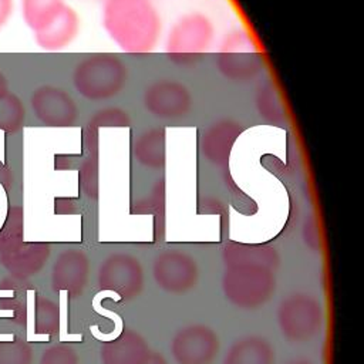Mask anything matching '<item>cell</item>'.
<instances>
[{
  "label": "cell",
  "mask_w": 364,
  "mask_h": 364,
  "mask_svg": "<svg viewBox=\"0 0 364 364\" xmlns=\"http://www.w3.org/2000/svg\"><path fill=\"white\" fill-rule=\"evenodd\" d=\"M0 182L3 183V185H10V173H9V171L3 166V164L0 162Z\"/></svg>",
  "instance_id": "30"
},
{
  "label": "cell",
  "mask_w": 364,
  "mask_h": 364,
  "mask_svg": "<svg viewBox=\"0 0 364 364\" xmlns=\"http://www.w3.org/2000/svg\"><path fill=\"white\" fill-rule=\"evenodd\" d=\"M142 105L151 117L162 121H173L189 115L193 97L182 81L158 78L144 88Z\"/></svg>",
  "instance_id": "7"
},
{
  "label": "cell",
  "mask_w": 364,
  "mask_h": 364,
  "mask_svg": "<svg viewBox=\"0 0 364 364\" xmlns=\"http://www.w3.org/2000/svg\"><path fill=\"white\" fill-rule=\"evenodd\" d=\"M256 108L259 115L269 122L283 121V105L272 85L260 87L256 97Z\"/></svg>",
  "instance_id": "24"
},
{
  "label": "cell",
  "mask_w": 364,
  "mask_h": 364,
  "mask_svg": "<svg viewBox=\"0 0 364 364\" xmlns=\"http://www.w3.org/2000/svg\"><path fill=\"white\" fill-rule=\"evenodd\" d=\"M276 320L280 334L289 343L304 344L321 331L324 311L317 297L310 293L294 291L279 303Z\"/></svg>",
  "instance_id": "5"
},
{
  "label": "cell",
  "mask_w": 364,
  "mask_h": 364,
  "mask_svg": "<svg viewBox=\"0 0 364 364\" xmlns=\"http://www.w3.org/2000/svg\"><path fill=\"white\" fill-rule=\"evenodd\" d=\"M33 350L21 341H0V364H31Z\"/></svg>",
  "instance_id": "25"
},
{
  "label": "cell",
  "mask_w": 364,
  "mask_h": 364,
  "mask_svg": "<svg viewBox=\"0 0 364 364\" xmlns=\"http://www.w3.org/2000/svg\"><path fill=\"white\" fill-rule=\"evenodd\" d=\"M134 156L138 164L149 169H159L165 164V131L151 128L142 131L134 142Z\"/></svg>",
  "instance_id": "19"
},
{
  "label": "cell",
  "mask_w": 364,
  "mask_h": 364,
  "mask_svg": "<svg viewBox=\"0 0 364 364\" xmlns=\"http://www.w3.org/2000/svg\"><path fill=\"white\" fill-rule=\"evenodd\" d=\"M101 26L127 54L154 51L162 34V18L152 0H102Z\"/></svg>",
  "instance_id": "1"
},
{
  "label": "cell",
  "mask_w": 364,
  "mask_h": 364,
  "mask_svg": "<svg viewBox=\"0 0 364 364\" xmlns=\"http://www.w3.org/2000/svg\"><path fill=\"white\" fill-rule=\"evenodd\" d=\"M81 20L75 9L67 3L40 30L34 31L36 44L44 51H61L80 34Z\"/></svg>",
  "instance_id": "14"
},
{
  "label": "cell",
  "mask_w": 364,
  "mask_h": 364,
  "mask_svg": "<svg viewBox=\"0 0 364 364\" xmlns=\"http://www.w3.org/2000/svg\"><path fill=\"white\" fill-rule=\"evenodd\" d=\"M223 264H256L276 270L280 263L279 253L274 247L266 245H247V243H229L222 253Z\"/></svg>",
  "instance_id": "18"
},
{
  "label": "cell",
  "mask_w": 364,
  "mask_h": 364,
  "mask_svg": "<svg viewBox=\"0 0 364 364\" xmlns=\"http://www.w3.org/2000/svg\"><path fill=\"white\" fill-rule=\"evenodd\" d=\"M26 108L16 94H6L0 100V129L7 134L17 132L24 122Z\"/></svg>",
  "instance_id": "22"
},
{
  "label": "cell",
  "mask_w": 364,
  "mask_h": 364,
  "mask_svg": "<svg viewBox=\"0 0 364 364\" xmlns=\"http://www.w3.org/2000/svg\"><path fill=\"white\" fill-rule=\"evenodd\" d=\"M50 256L47 243H18L0 253L1 264L16 277L27 279L37 274Z\"/></svg>",
  "instance_id": "15"
},
{
  "label": "cell",
  "mask_w": 364,
  "mask_h": 364,
  "mask_svg": "<svg viewBox=\"0 0 364 364\" xmlns=\"http://www.w3.org/2000/svg\"><path fill=\"white\" fill-rule=\"evenodd\" d=\"M240 134V127L237 122L230 119L218 121L210 125L202 135V154L206 161L215 165H225L229 159L230 149L237 135Z\"/></svg>",
  "instance_id": "16"
},
{
  "label": "cell",
  "mask_w": 364,
  "mask_h": 364,
  "mask_svg": "<svg viewBox=\"0 0 364 364\" xmlns=\"http://www.w3.org/2000/svg\"><path fill=\"white\" fill-rule=\"evenodd\" d=\"M127 64L109 53H94L80 60L71 74L74 90L88 101H107L127 87Z\"/></svg>",
  "instance_id": "2"
},
{
  "label": "cell",
  "mask_w": 364,
  "mask_h": 364,
  "mask_svg": "<svg viewBox=\"0 0 364 364\" xmlns=\"http://www.w3.org/2000/svg\"><path fill=\"white\" fill-rule=\"evenodd\" d=\"M274 347L262 336L249 334L232 343L222 364H274Z\"/></svg>",
  "instance_id": "17"
},
{
  "label": "cell",
  "mask_w": 364,
  "mask_h": 364,
  "mask_svg": "<svg viewBox=\"0 0 364 364\" xmlns=\"http://www.w3.org/2000/svg\"><path fill=\"white\" fill-rule=\"evenodd\" d=\"M40 364H80V357L74 347L61 343L46 348Z\"/></svg>",
  "instance_id": "26"
},
{
  "label": "cell",
  "mask_w": 364,
  "mask_h": 364,
  "mask_svg": "<svg viewBox=\"0 0 364 364\" xmlns=\"http://www.w3.org/2000/svg\"><path fill=\"white\" fill-rule=\"evenodd\" d=\"M256 54L252 38L246 33L236 30L228 34L220 44L218 68L230 81H250L262 68Z\"/></svg>",
  "instance_id": "10"
},
{
  "label": "cell",
  "mask_w": 364,
  "mask_h": 364,
  "mask_svg": "<svg viewBox=\"0 0 364 364\" xmlns=\"http://www.w3.org/2000/svg\"><path fill=\"white\" fill-rule=\"evenodd\" d=\"M162 364H168V363H166V361H165V363H162Z\"/></svg>",
  "instance_id": "31"
},
{
  "label": "cell",
  "mask_w": 364,
  "mask_h": 364,
  "mask_svg": "<svg viewBox=\"0 0 364 364\" xmlns=\"http://www.w3.org/2000/svg\"><path fill=\"white\" fill-rule=\"evenodd\" d=\"M14 7V0H0V30L7 24Z\"/></svg>",
  "instance_id": "28"
},
{
  "label": "cell",
  "mask_w": 364,
  "mask_h": 364,
  "mask_svg": "<svg viewBox=\"0 0 364 364\" xmlns=\"http://www.w3.org/2000/svg\"><path fill=\"white\" fill-rule=\"evenodd\" d=\"M23 242V209L14 206L9 210L7 220L0 230V253Z\"/></svg>",
  "instance_id": "23"
},
{
  "label": "cell",
  "mask_w": 364,
  "mask_h": 364,
  "mask_svg": "<svg viewBox=\"0 0 364 364\" xmlns=\"http://www.w3.org/2000/svg\"><path fill=\"white\" fill-rule=\"evenodd\" d=\"M152 277L155 284L166 293H188L199 282L198 262L183 250H164L152 262Z\"/></svg>",
  "instance_id": "8"
},
{
  "label": "cell",
  "mask_w": 364,
  "mask_h": 364,
  "mask_svg": "<svg viewBox=\"0 0 364 364\" xmlns=\"http://www.w3.org/2000/svg\"><path fill=\"white\" fill-rule=\"evenodd\" d=\"M97 284L121 300L138 297L144 289V269L139 259L124 252L107 256L98 267Z\"/></svg>",
  "instance_id": "6"
},
{
  "label": "cell",
  "mask_w": 364,
  "mask_h": 364,
  "mask_svg": "<svg viewBox=\"0 0 364 364\" xmlns=\"http://www.w3.org/2000/svg\"><path fill=\"white\" fill-rule=\"evenodd\" d=\"M60 328V309L51 299L37 294L34 299V333L53 336Z\"/></svg>",
  "instance_id": "21"
},
{
  "label": "cell",
  "mask_w": 364,
  "mask_h": 364,
  "mask_svg": "<svg viewBox=\"0 0 364 364\" xmlns=\"http://www.w3.org/2000/svg\"><path fill=\"white\" fill-rule=\"evenodd\" d=\"M276 270L256 264L225 266L220 287L225 299L239 310H257L276 291Z\"/></svg>",
  "instance_id": "3"
},
{
  "label": "cell",
  "mask_w": 364,
  "mask_h": 364,
  "mask_svg": "<svg viewBox=\"0 0 364 364\" xmlns=\"http://www.w3.org/2000/svg\"><path fill=\"white\" fill-rule=\"evenodd\" d=\"M131 122L129 115L127 111L119 109V108H105L98 111L94 118L92 124L98 125H108V127H128Z\"/></svg>",
  "instance_id": "27"
},
{
  "label": "cell",
  "mask_w": 364,
  "mask_h": 364,
  "mask_svg": "<svg viewBox=\"0 0 364 364\" xmlns=\"http://www.w3.org/2000/svg\"><path fill=\"white\" fill-rule=\"evenodd\" d=\"M90 270V259L82 250H63L51 269V287L54 291L67 293L71 299L78 297L87 287Z\"/></svg>",
  "instance_id": "12"
},
{
  "label": "cell",
  "mask_w": 364,
  "mask_h": 364,
  "mask_svg": "<svg viewBox=\"0 0 364 364\" xmlns=\"http://www.w3.org/2000/svg\"><path fill=\"white\" fill-rule=\"evenodd\" d=\"M100 357L101 364H162L166 361L148 346L141 334L132 330H124L115 338L104 343Z\"/></svg>",
  "instance_id": "13"
},
{
  "label": "cell",
  "mask_w": 364,
  "mask_h": 364,
  "mask_svg": "<svg viewBox=\"0 0 364 364\" xmlns=\"http://www.w3.org/2000/svg\"><path fill=\"white\" fill-rule=\"evenodd\" d=\"M34 117L47 127H71L78 119V105L73 95L57 85H40L31 94Z\"/></svg>",
  "instance_id": "11"
},
{
  "label": "cell",
  "mask_w": 364,
  "mask_h": 364,
  "mask_svg": "<svg viewBox=\"0 0 364 364\" xmlns=\"http://www.w3.org/2000/svg\"><path fill=\"white\" fill-rule=\"evenodd\" d=\"M9 94V81L6 78V75L0 71V100Z\"/></svg>",
  "instance_id": "29"
},
{
  "label": "cell",
  "mask_w": 364,
  "mask_h": 364,
  "mask_svg": "<svg viewBox=\"0 0 364 364\" xmlns=\"http://www.w3.org/2000/svg\"><path fill=\"white\" fill-rule=\"evenodd\" d=\"M64 4V0H21V16L34 33L46 26Z\"/></svg>",
  "instance_id": "20"
},
{
  "label": "cell",
  "mask_w": 364,
  "mask_h": 364,
  "mask_svg": "<svg viewBox=\"0 0 364 364\" xmlns=\"http://www.w3.org/2000/svg\"><path fill=\"white\" fill-rule=\"evenodd\" d=\"M215 38L212 20L199 11L182 14L169 28L165 53L176 64L188 65L209 51Z\"/></svg>",
  "instance_id": "4"
},
{
  "label": "cell",
  "mask_w": 364,
  "mask_h": 364,
  "mask_svg": "<svg viewBox=\"0 0 364 364\" xmlns=\"http://www.w3.org/2000/svg\"><path fill=\"white\" fill-rule=\"evenodd\" d=\"M169 348L176 364H210L220 350V340L212 327L195 323L181 327Z\"/></svg>",
  "instance_id": "9"
}]
</instances>
